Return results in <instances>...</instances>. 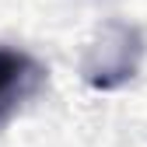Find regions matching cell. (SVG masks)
I'll return each instance as SVG.
<instances>
[{
  "label": "cell",
  "instance_id": "obj_1",
  "mask_svg": "<svg viewBox=\"0 0 147 147\" xmlns=\"http://www.w3.org/2000/svg\"><path fill=\"white\" fill-rule=\"evenodd\" d=\"M144 60V39L133 25L112 21L98 32V39L88 46L84 56V81L98 91H112L137 77V67Z\"/></svg>",
  "mask_w": 147,
  "mask_h": 147
},
{
  "label": "cell",
  "instance_id": "obj_2",
  "mask_svg": "<svg viewBox=\"0 0 147 147\" xmlns=\"http://www.w3.org/2000/svg\"><path fill=\"white\" fill-rule=\"evenodd\" d=\"M39 63L21 49H7L0 46V123H4L21 98L32 95V88L39 84Z\"/></svg>",
  "mask_w": 147,
  "mask_h": 147
}]
</instances>
